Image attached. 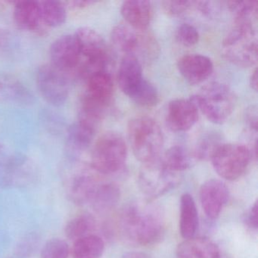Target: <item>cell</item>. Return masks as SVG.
Masks as SVG:
<instances>
[{
	"instance_id": "obj_1",
	"label": "cell",
	"mask_w": 258,
	"mask_h": 258,
	"mask_svg": "<svg viewBox=\"0 0 258 258\" xmlns=\"http://www.w3.org/2000/svg\"><path fill=\"white\" fill-rule=\"evenodd\" d=\"M123 236L139 245H152L165 235L166 223L161 208L149 202H133L124 208L119 220Z\"/></svg>"
},
{
	"instance_id": "obj_2",
	"label": "cell",
	"mask_w": 258,
	"mask_h": 258,
	"mask_svg": "<svg viewBox=\"0 0 258 258\" xmlns=\"http://www.w3.org/2000/svg\"><path fill=\"white\" fill-rule=\"evenodd\" d=\"M127 137L134 156L143 164L157 161L164 146V135L159 124L146 116L130 120Z\"/></svg>"
},
{
	"instance_id": "obj_3",
	"label": "cell",
	"mask_w": 258,
	"mask_h": 258,
	"mask_svg": "<svg viewBox=\"0 0 258 258\" xmlns=\"http://www.w3.org/2000/svg\"><path fill=\"white\" fill-rule=\"evenodd\" d=\"M199 110L209 121L215 124L225 123L233 112L235 96L226 84L211 82L193 96Z\"/></svg>"
},
{
	"instance_id": "obj_4",
	"label": "cell",
	"mask_w": 258,
	"mask_h": 258,
	"mask_svg": "<svg viewBox=\"0 0 258 258\" xmlns=\"http://www.w3.org/2000/svg\"><path fill=\"white\" fill-rule=\"evenodd\" d=\"M257 33L252 27L235 25L222 43L226 60L238 67L249 68L257 62Z\"/></svg>"
},
{
	"instance_id": "obj_5",
	"label": "cell",
	"mask_w": 258,
	"mask_h": 258,
	"mask_svg": "<svg viewBox=\"0 0 258 258\" xmlns=\"http://www.w3.org/2000/svg\"><path fill=\"white\" fill-rule=\"evenodd\" d=\"M81 51L82 61L79 74L86 78L98 72H106L109 62L108 46L103 37L93 28L82 27L75 34Z\"/></svg>"
},
{
	"instance_id": "obj_6",
	"label": "cell",
	"mask_w": 258,
	"mask_h": 258,
	"mask_svg": "<svg viewBox=\"0 0 258 258\" xmlns=\"http://www.w3.org/2000/svg\"><path fill=\"white\" fill-rule=\"evenodd\" d=\"M127 147L120 134L110 131L102 134L91 152V166L102 174L118 171L126 160Z\"/></svg>"
},
{
	"instance_id": "obj_7",
	"label": "cell",
	"mask_w": 258,
	"mask_h": 258,
	"mask_svg": "<svg viewBox=\"0 0 258 258\" xmlns=\"http://www.w3.org/2000/svg\"><path fill=\"white\" fill-rule=\"evenodd\" d=\"M113 44L126 55H132L149 61L158 54L159 46L153 36L146 30L135 29L126 23L119 24L113 28L111 33Z\"/></svg>"
},
{
	"instance_id": "obj_8",
	"label": "cell",
	"mask_w": 258,
	"mask_h": 258,
	"mask_svg": "<svg viewBox=\"0 0 258 258\" xmlns=\"http://www.w3.org/2000/svg\"><path fill=\"white\" fill-rule=\"evenodd\" d=\"M253 154L245 145L221 144L211 156L214 170L220 177L233 181L242 176L250 165Z\"/></svg>"
},
{
	"instance_id": "obj_9",
	"label": "cell",
	"mask_w": 258,
	"mask_h": 258,
	"mask_svg": "<svg viewBox=\"0 0 258 258\" xmlns=\"http://www.w3.org/2000/svg\"><path fill=\"white\" fill-rule=\"evenodd\" d=\"M138 183L140 189L146 196L155 199L177 185L179 176L157 160L143 164L139 174Z\"/></svg>"
},
{
	"instance_id": "obj_10",
	"label": "cell",
	"mask_w": 258,
	"mask_h": 258,
	"mask_svg": "<svg viewBox=\"0 0 258 258\" xmlns=\"http://www.w3.org/2000/svg\"><path fill=\"white\" fill-rule=\"evenodd\" d=\"M37 84L43 99L54 106L62 105L70 92L69 77L51 64H43L37 73Z\"/></svg>"
},
{
	"instance_id": "obj_11",
	"label": "cell",
	"mask_w": 258,
	"mask_h": 258,
	"mask_svg": "<svg viewBox=\"0 0 258 258\" xmlns=\"http://www.w3.org/2000/svg\"><path fill=\"white\" fill-rule=\"evenodd\" d=\"M49 52L51 64L68 77L79 70L82 57L75 34L58 37L52 43Z\"/></svg>"
},
{
	"instance_id": "obj_12",
	"label": "cell",
	"mask_w": 258,
	"mask_h": 258,
	"mask_svg": "<svg viewBox=\"0 0 258 258\" xmlns=\"http://www.w3.org/2000/svg\"><path fill=\"white\" fill-rule=\"evenodd\" d=\"M199 108L194 99H176L169 102L167 123L174 132H185L194 126L199 119Z\"/></svg>"
},
{
	"instance_id": "obj_13",
	"label": "cell",
	"mask_w": 258,
	"mask_h": 258,
	"mask_svg": "<svg viewBox=\"0 0 258 258\" xmlns=\"http://www.w3.org/2000/svg\"><path fill=\"white\" fill-rule=\"evenodd\" d=\"M229 188L219 179H209L200 188V201L202 209L211 220L220 216L222 210L229 201Z\"/></svg>"
},
{
	"instance_id": "obj_14",
	"label": "cell",
	"mask_w": 258,
	"mask_h": 258,
	"mask_svg": "<svg viewBox=\"0 0 258 258\" xmlns=\"http://www.w3.org/2000/svg\"><path fill=\"white\" fill-rule=\"evenodd\" d=\"M177 69L184 79L191 85L202 84L214 72L211 58L200 54H189L179 58Z\"/></svg>"
},
{
	"instance_id": "obj_15",
	"label": "cell",
	"mask_w": 258,
	"mask_h": 258,
	"mask_svg": "<svg viewBox=\"0 0 258 258\" xmlns=\"http://www.w3.org/2000/svg\"><path fill=\"white\" fill-rule=\"evenodd\" d=\"M113 92L114 84L111 75L107 72H98L87 78V88L83 99L106 109L112 99Z\"/></svg>"
},
{
	"instance_id": "obj_16",
	"label": "cell",
	"mask_w": 258,
	"mask_h": 258,
	"mask_svg": "<svg viewBox=\"0 0 258 258\" xmlns=\"http://www.w3.org/2000/svg\"><path fill=\"white\" fill-rule=\"evenodd\" d=\"M144 81L141 61L132 55L122 58L117 72V82L121 91L132 97Z\"/></svg>"
},
{
	"instance_id": "obj_17",
	"label": "cell",
	"mask_w": 258,
	"mask_h": 258,
	"mask_svg": "<svg viewBox=\"0 0 258 258\" xmlns=\"http://www.w3.org/2000/svg\"><path fill=\"white\" fill-rule=\"evenodd\" d=\"M120 13L126 24L137 30L145 31L152 22V3L145 0H128L121 5Z\"/></svg>"
},
{
	"instance_id": "obj_18",
	"label": "cell",
	"mask_w": 258,
	"mask_h": 258,
	"mask_svg": "<svg viewBox=\"0 0 258 258\" xmlns=\"http://www.w3.org/2000/svg\"><path fill=\"white\" fill-rule=\"evenodd\" d=\"M178 258H220L217 244L205 237H193L181 242L176 250Z\"/></svg>"
},
{
	"instance_id": "obj_19",
	"label": "cell",
	"mask_w": 258,
	"mask_h": 258,
	"mask_svg": "<svg viewBox=\"0 0 258 258\" xmlns=\"http://www.w3.org/2000/svg\"><path fill=\"white\" fill-rule=\"evenodd\" d=\"M199 213L191 195L184 193L180 199L179 232L184 239L193 238L199 229Z\"/></svg>"
},
{
	"instance_id": "obj_20",
	"label": "cell",
	"mask_w": 258,
	"mask_h": 258,
	"mask_svg": "<svg viewBox=\"0 0 258 258\" xmlns=\"http://www.w3.org/2000/svg\"><path fill=\"white\" fill-rule=\"evenodd\" d=\"M13 16L18 26L25 31H36L43 25L39 2L34 0L18 2L15 6Z\"/></svg>"
},
{
	"instance_id": "obj_21",
	"label": "cell",
	"mask_w": 258,
	"mask_h": 258,
	"mask_svg": "<svg viewBox=\"0 0 258 258\" xmlns=\"http://www.w3.org/2000/svg\"><path fill=\"white\" fill-rule=\"evenodd\" d=\"M228 9L235 19V25L256 28L258 17V2L256 0L229 1Z\"/></svg>"
},
{
	"instance_id": "obj_22",
	"label": "cell",
	"mask_w": 258,
	"mask_h": 258,
	"mask_svg": "<svg viewBox=\"0 0 258 258\" xmlns=\"http://www.w3.org/2000/svg\"><path fill=\"white\" fill-rule=\"evenodd\" d=\"M99 183L89 175H81L75 178L69 190L72 202L78 205L91 202Z\"/></svg>"
},
{
	"instance_id": "obj_23",
	"label": "cell",
	"mask_w": 258,
	"mask_h": 258,
	"mask_svg": "<svg viewBox=\"0 0 258 258\" xmlns=\"http://www.w3.org/2000/svg\"><path fill=\"white\" fill-rule=\"evenodd\" d=\"M194 160L191 152L185 147L174 146L166 151L161 161L168 170L177 173L190 168Z\"/></svg>"
},
{
	"instance_id": "obj_24",
	"label": "cell",
	"mask_w": 258,
	"mask_h": 258,
	"mask_svg": "<svg viewBox=\"0 0 258 258\" xmlns=\"http://www.w3.org/2000/svg\"><path fill=\"white\" fill-rule=\"evenodd\" d=\"M105 250V243L96 235H89L77 240L72 247L73 258H101Z\"/></svg>"
},
{
	"instance_id": "obj_25",
	"label": "cell",
	"mask_w": 258,
	"mask_h": 258,
	"mask_svg": "<svg viewBox=\"0 0 258 258\" xmlns=\"http://www.w3.org/2000/svg\"><path fill=\"white\" fill-rule=\"evenodd\" d=\"M96 131L77 120L69 128L67 135V146L70 150L81 152L87 149L93 141Z\"/></svg>"
},
{
	"instance_id": "obj_26",
	"label": "cell",
	"mask_w": 258,
	"mask_h": 258,
	"mask_svg": "<svg viewBox=\"0 0 258 258\" xmlns=\"http://www.w3.org/2000/svg\"><path fill=\"white\" fill-rule=\"evenodd\" d=\"M39 6L43 25L51 28H56L66 22L67 13L62 3L46 0L39 2Z\"/></svg>"
},
{
	"instance_id": "obj_27",
	"label": "cell",
	"mask_w": 258,
	"mask_h": 258,
	"mask_svg": "<svg viewBox=\"0 0 258 258\" xmlns=\"http://www.w3.org/2000/svg\"><path fill=\"white\" fill-rule=\"evenodd\" d=\"M96 223L92 216L81 214L69 220L64 227V234L69 239L77 241L83 237L91 235Z\"/></svg>"
},
{
	"instance_id": "obj_28",
	"label": "cell",
	"mask_w": 258,
	"mask_h": 258,
	"mask_svg": "<svg viewBox=\"0 0 258 258\" xmlns=\"http://www.w3.org/2000/svg\"><path fill=\"white\" fill-rule=\"evenodd\" d=\"M120 199V189L113 183L99 184L91 202L99 211L111 209Z\"/></svg>"
},
{
	"instance_id": "obj_29",
	"label": "cell",
	"mask_w": 258,
	"mask_h": 258,
	"mask_svg": "<svg viewBox=\"0 0 258 258\" xmlns=\"http://www.w3.org/2000/svg\"><path fill=\"white\" fill-rule=\"evenodd\" d=\"M131 99L137 105L145 108L156 106L160 100L156 87L146 79Z\"/></svg>"
},
{
	"instance_id": "obj_30",
	"label": "cell",
	"mask_w": 258,
	"mask_h": 258,
	"mask_svg": "<svg viewBox=\"0 0 258 258\" xmlns=\"http://www.w3.org/2000/svg\"><path fill=\"white\" fill-rule=\"evenodd\" d=\"M70 247L66 240L59 238L48 240L42 247L40 258H69Z\"/></svg>"
},
{
	"instance_id": "obj_31",
	"label": "cell",
	"mask_w": 258,
	"mask_h": 258,
	"mask_svg": "<svg viewBox=\"0 0 258 258\" xmlns=\"http://www.w3.org/2000/svg\"><path fill=\"white\" fill-rule=\"evenodd\" d=\"M218 136L214 134H207L200 139L196 145L192 155L195 159H211L213 153L221 143Z\"/></svg>"
},
{
	"instance_id": "obj_32",
	"label": "cell",
	"mask_w": 258,
	"mask_h": 258,
	"mask_svg": "<svg viewBox=\"0 0 258 258\" xmlns=\"http://www.w3.org/2000/svg\"><path fill=\"white\" fill-rule=\"evenodd\" d=\"M25 90L16 81L0 76V99H19L25 96Z\"/></svg>"
},
{
	"instance_id": "obj_33",
	"label": "cell",
	"mask_w": 258,
	"mask_h": 258,
	"mask_svg": "<svg viewBox=\"0 0 258 258\" xmlns=\"http://www.w3.org/2000/svg\"><path fill=\"white\" fill-rule=\"evenodd\" d=\"M176 39L182 46L191 47L197 44L199 40V33L193 25L182 24L176 30Z\"/></svg>"
},
{
	"instance_id": "obj_34",
	"label": "cell",
	"mask_w": 258,
	"mask_h": 258,
	"mask_svg": "<svg viewBox=\"0 0 258 258\" xmlns=\"http://www.w3.org/2000/svg\"><path fill=\"white\" fill-rule=\"evenodd\" d=\"M162 7L167 15L174 17L183 16L187 12L194 10L193 1H164Z\"/></svg>"
},
{
	"instance_id": "obj_35",
	"label": "cell",
	"mask_w": 258,
	"mask_h": 258,
	"mask_svg": "<svg viewBox=\"0 0 258 258\" xmlns=\"http://www.w3.org/2000/svg\"><path fill=\"white\" fill-rule=\"evenodd\" d=\"M257 201L251 205L244 215V222L251 230H256L258 225Z\"/></svg>"
},
{
	"instance_id": "obj_36",
	"label": "cell",
	"mask_w": 258,
	"mask_h": 258,
	"mask_svg": "<svg viewBox=\"0 0 258 258\" xmlns=\"http://www.w3.org/2000/svg\"><path fill=\"white\" fill-rule=\"evenodd\" d=\"M246 123L250 132L256 134L257 132V111L256 106L247 108L245 114Z\"/></svg>"
},
{
	"instance_id": "obj_37",
	"label": "cell",
	"mask_w": 258,
	"mask_h": 258,
	"mask_svg": "<svg viewBox=\"0 0 258 258\" xmlns=\"http://www.w3.org/2000/svg\"><path fill=\"white\" fill-rule=\"evenodd\" d=\"M69 4H71L72 8L81 9L93 5V4H96V2H94V1H73V2L69 3Z\"/></svg>"
},
{
	"instance_id": "obj_38",
	"label": "cell",
	"mask_w": 258,
	"mask_h": 258,
	"mask_svg": "<svg viewBox=\"0 0 258 258\" xmlns=\"http://www.w3.org/2000/svg\"><path fill=\"white\" fill-rule=\"evenodd\" d=\"M250 87L254 90L257 91V69H255L254 71L250 75V79H249Z\"/></svg>"
},
{
	"instance_id": "obj_39",
	"label": "cell",
	"mask_w": 258,
	"mask_h": 258,
	"mask_svg": "<svg viewBox=\"0 0 258 258\" xmlns=\"http://www.w3.org/2000/svg\"><path fill=\"white\" fill-rule=\"evenodd\" d=\"M121 258H151L149 255L141 252H130L123 255Z\"/></svg>"
}]
</instances>
